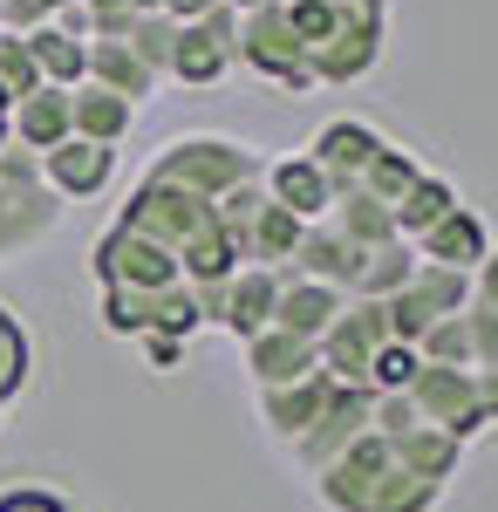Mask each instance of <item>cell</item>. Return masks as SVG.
I'll return each mask as SVG.
<instances>
[{"label": "cell", "instance_id": "6da1fadb", "mask_svg": "<svg viewBox=\"0 0 498 512\" xmlns=\"http://www.w3.org/2000/svg\"><path fill=\"white\" fill-rule=\"evenodd\" d=\"M321 499H328L335 512H437L444 485L417 478L396 451H389V437L369 431L321 472Z\"/></svg>", "mask_w": 498, "mask_h": 512}, {"label": "cell", "instance_id": "7a4b0ae2", "mask_svg": "<svg viewBox=\"0 0 498 512\" xmlns=\"http://www.w3.org/2000/svg\"><path fill=\"white\" fill-rule=\"evenodd\" d=\"M410 403H417L423 424H437L444 437H478L485 431V396H478V369H437V362H423L417 383H410Z\"/></svg>", "mask_w": 498, "mask_h": 512}, {"label": "cell", "instance_id": "3957f363", "mask_svg": "<svg viewBox=\"0 0 498 512\" xmlns=\"http://www.w3.org/2000/svg\"><path fill=\"white\" fill-rule=\"evenodd\" d=\"M328 396H335V376H328V369H307V376H294V383L260 390V417H267V431H280V437L301 444L307 424L328 410Z\"/></svg>", "mask_w": 498, "mask_h": 512}, {"label": "cell", "instance_id": "277c9868", "mask_svg": "<svg viewBox=\"0 0 498 512\" xmlns=\"http://www.w3.org/2000/svg\"><path fill=\"white\" fill-rule=\"evenodd\" d=\"M485 253H492V239H485V219L478 212H451V219H437L430 233L417 239V260L423 267H451V274H478L485 267Z\"/></svg>", "mask_w": 498, "mask_h": 512}, {"label": "cell", "instance_id": "5b68a950", "mask_svg": "<svg viewBox=\"0 0 498 512\" xmlns=\"http://www.w3.org/2000/svg\"><path fill=\"white\" fill-rule=\"evenodd\" d=\"M246 362H253L260 390H273V383H294V376H307V369H321V342L287 335V328H260V335L246 342Z\"/></svg>", "mask_w": 498, "mask_h": 512}, {"label": "cell", "instance_id": "8992f818", "mask_svg": "<svg viewBox=\"0 0 498 512\" xmlns=\"http://www.w3.org/2000/svg\"><path fill=\"white\" fill-rule=\"evenodd\" d=\"M451 212H458V192H451L444 178H417V185L403 192V205H396L389 219H396V233L423 239L430 226H437V219H451Z\"/></svg>", "mask_w": 498, "mask_h": 512}, {"label": "cell", "instance_id": "52a82bcc", "mask_svg": "<svg viewBox=\"0 0 498 512\" xmlns=\"http://www.w3.org/2000/svg\"><path fill=\"white\" fill-rule=\"evenodd\" d=\"M273 185H280V198H287V212H294V219H314V212L335 198V185L321 178V164H280V171H273Z\"/></svg>", "mask_w": 498, "mask_h": 512}, {"label": "cell", "instance_id": "ba28073f", "mask_svg": "<svg viewBox=\"0 0 498 512\" xmlns=\"http://www.w3.org/2000/svg\"><path fill=\"white\" fill-rule=\"evenodd\" d=\"M417 369H423V355L410 349V342H383V349H376V362H369V376H362V383H369V390H376V396H403V390H410V383H417Z\"/></svg>", "mask_w": 498, "mask_h": 512}, {"label": "cell", "instance_id": "9c48e42d", "mask_svg": "<svg viewBox=\"0 0 498 512\" xmlns=\"http://www.w3.org/2000/svg\"><path fill=\"white\" fill-rule=\"evenodd\" d=\"M103 171H110V151H96V144H69V151H55V178H62L69 192H96Z\"/></svg>", "mask_w": 498, "mask_h": 512}, {"label": "cell", "instance_id": "30bf717a", "mask_svg": "<svg viewBox=\"0 0 498 512\" xmlns=\"http://www.w3.org/2000/svg\"><path fill=\"white\" fill-rule=\"evenodd\" d=\"M28 383V335H21V321L0 308V410H7V396Z\"/></svg>", "mask_w": 498, "mask_h": 512}, {"label": "cell", "instance_id": "8fae6325", "mask_svg": "<svg viewBox=\"0 0 498 512\" xmlns=\"http://www.w3.org/2000/svg\"><path fill=\"white\" fill-rule=\"evenodd\" d=\"M0 512H76L62 492H48V485H7L0 492Z\"/></svg>", "mask_w": 498, "mask_h": 512}, {"label": "cell", "instance_id": "7c38bea8", "mask_svg": "<svg viewBox=\"0 0 498 512\" xmlns=\"http://www.w3.org/2000/svg\"><path fill=\"white\" fill-rule=\"evenodd\" d=\"M471 301H478L485 315H498V253H485V267H478V287H471Z\"/></svg>", "mask_w": 498, "mask_h": 512}, {"label": "cell", "instance_id": "4fadbf2b", "mask_svg": "<svg viewBox=\"0 0 498 512\" xmlns=\"http://www.w3.org/2000/svg\"><path fill=\"white\" fill-rule=\"evenodd\" d=\"M144 342H151V362H157V369H171V362H178V342H171V335H144Z\"/></svg>", "mask_w": 498, "mask_h": 512}]
</instances>
